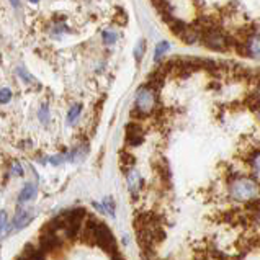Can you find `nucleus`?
<instances>
[{"instance_id":"nucleus-3","label":"nucleus","mask_w":260,"mask_h":260,"mask_svg":"<svg viewBox=\"0 0 260 260\" xmlns=\"http://www.w3.org/2000/svg\"><path fill=\"white\" fill-rule=\"evenodd\" d=\"M157 107V90L149 85H141L135 95V110L133 115L149 116Z\"/></svg>"},{"instance_id":"nucleus-18","label":"nucleus","mask_w":260,"mask_h":260,"mask_svg":"<svg viewBox=\"0 0 260 260\" xmlns=\"http://www.w3.org/2000/svg\"><path fill=\"white\" fill-rule=\"evenodd\" d=\"M144 51H146V40H139L136 44V49H135V59L139 62L141 59L144 56Z\"/></svg>"},{"instance_id":"nucleus-15","label":"nucleus","mask_w":260,"mask_h":260,"mask_svg":"<svg viewBox=\"0 0 260 260\" xmlns=\"http://www.w3.org/2000/svg\"><path fill=\"white\" fill-rule=\"evenodd\" d=\"M116 40H118V35L113 29H105V31L102 33V41L103 44H107V46H113Z\"/></svg>"},{"instance_id":"nucleus-26","label":"nucleus","mask_w":260,"mask_h":260,"mask_svg":"<svg viewBox=\"0 0 260 260\" xmlns=\"http://www.w3.org/2000/svg\"><path fill=\"white\" fill-rule=\"evenodd\" d=\"M10 4H12V7H15V9H17V7L20 5V0H10Z\"/></svg>"},{"instance_id":"nucleus-11","label":"nucleus","mask_w":260,"mask_h":260,"mask_svg":"<svg viewBox=\"0 0 260 260\" xmlns=\"http://www.w3.org/2000/svg\"><path fill=\"white\" fill-rule=\"evenodd\" d=\"M36 195V185L35 183H26L23 188H21L20 195H18V203H26L29 200H33Z\"/></svg>"},{"instance_id":"nucleus-13","label":"nucleus","mask_w":260,"mask_h":260,"mask_svg":"<svg viewBox=\"0 0 260 260\" xmlns=\"http://www.w3.org/2000/svg\"><path fill=\"white\" fill-rule=\"evenodd\" d=\"M80 113H82V103H74V105L69 108L68 113V124L74 126L77 123V120L80 118Z\"/></svg>"},{"instance_id":"nucleus-4","label":"nucleus","mask_w":260,"mask_h":260,"mask_svg":"<svg viewBox=\"0 0 260 260\" xmlns=\"http://www.w3.org/2000/svg\"><path fill=\"white\" fill-rule=\"evenodd\" d=\"M62 221V231L68 239H76V236L82 229V224L87 218V211L84 208H74L59 214Z\"/></svg>"},{"instance_id":"nucleus-10","label":"nucleus","mask_w":260,"mask_h":260,"mask_svg":"<svg viewBox=\"0 0 260 260\" xmlns=\"http://www.w3.org/2000/svg\"><path fill=\"white\" fill-rule=\"evenodd\" d=\"M128 187L133 195H136V193L141 190V187H143V178H141V175L136 172V170H129L128 172Z\"/></svg>"},{"instance_id":"nucleus-8","label":"nucleus","mask_w":260,"mask_h":260,"mask_svg":"<svg viewBox=\"0 0 260 260\" xmlns=\"http://www.w3.org/2000/svg\"><path fill=\"white\" fill-rule=\"evenodd\" d=\"M144 141V131L139 124L129 123L126 126V143L129 146H139Z\"/></svg>"},{"instance_id":"nucleus-7","label":"nucleus","mask_w":260,"mask_h":260,"mask_svg":"<svg viewBox=\"0 0 260 260\" xmlns=\"http://www.w3.org/2000/svg\"><path fill=\"white\" fill-rule=\"evenodd\" d=\"M62 247V239L57 236V231H51L48 228H43L41 229V234H40V249L46 254H53V252L59 250Z\"/></svg>"},{"instance_id":"nucleus-17","label":"nucleus","mask_w":260,"mask_h":260,"mask_svg":"<svg viewBox=\"0 0 260 260\" xmlns=\"http://www.w3.org/2000/svg\"><path fill=\"white\" fill-rule=\"evenodd\" d=\"M12 96H13V93H12L10 88L9 87H2V88H0V105H7V103H10Z\"/></svg>"},{"instance_id":"nucleus-22","label":"nucleus","mask_w":260,"mask_h":260,"mask_svg":"<svg viewBox=\"0 0 260 260\" xmlns=\"http://www.w3.org/2000/svg\"><path fill=\"white\" fill-rule=\"evenodd\" d=\"M17 72H18V77H20L21 80H23L25 84H31L33 80H35V79H33L31 76H29V74H28V72H26L25 69H18Z\"/></svg>"},{"instance_id":"nucleus-6","label":"nucleus","mask_w":260,"mask_h":260,"mask_svg":"<svg viewBox=\"0 0 260 260\" xmlns=\"http://www.w3.org/2000/svg\"><path fill=\"white\" fill-rule=\"evenodd\" d=\"M93 244L100 246L103 250L108 252V254H115V252H118L116 241H115L113 234H111L110 228L102 221H96L95 234H93Z\"/></svg>"},{"instance_id":"nucleus-25","label":"nucleus","mask_w":260,"mask_h":260,"mask_svg":"<svg viewBox=\"0 0 260 260\" xmlns=\"http://www.w3.org/2000/svg\"><path fill=\"white\" fill-rule=\"evenodd\" d=\"M254 111H255V116H257V120H258V123H260V105H258Z\"/></svg>"},{"instance_id":"nucleus-27","label":"nucleus","mask_w":260,"mask_h":260,"mask_svg":"<svg viewBox=\"0 0 260 260\" xmlns=\"http://www.w3.org/2000/svg\"><path fill=\"white\" fill-rule=\"evenodd\" d=\"M29 2H31V4H38L40 0H29Z\"/></svg>"},{"instance_id":"nucleus-20","label":"nucleus","mask_w":260,"mask_h":260,"mask_svg":"<svg viewBox=\"0 0 260 260\" xmlns=\"http://www.w3.org/2000/svg\"><path fill=\"white\" fill-rule=\"evenodd\" d=\"M23 167H21L20 162H13L12 164V169H10V175L13 177H23Z\"/></svg>"},{"instance_id":"nucleus-2","label":"nucleus","mask_w":260,"mask_h":260,"mask_svg":"<svg viewBox=\"0 0 260 260\" xmlns=\"http://www.w3.org/2000/svg\"><path fill=\"white\" fill-rule=\"evenodd\" d=\"M206 49L214 51V53H228L234 48L236 38L231 35H228L218 23L208 26L202 33V41Z\"/></svg>"},{"instance_id":"nucleus-9","label":"nucleus","mask_w":260,"mask_h":260,"mask_svg":"<svg viewBox=\"0 0 260 260\" xmlns=\"http://www.w3.org/2000/svg\"><path fill=\"white\" fill-rule=\"evenodd\" d=\"M36 216V213L31 211V210H18L17 214H15V218L12 221V226L15 231H20V229L26 228L29 222L33 221V218Z\"/></svg>"},{"instance_id":"nucleus-5","label":"nucleus","mask_w":260,"mask_h":260,"mask_svg":"<svg viewBox=\"0 0 260 260\" xmlns=\"http://www.w3.org/2000/svg\"><path fill=\"white\" fill-rule=\"evenodd\" d=\"M233 51H236L239 56L254 59V61H260V31L258 29L252 31L242 41L236 38Z\"/></svg>"},{"instance_id":"nucleus-1","label":"nucleus","mask_w":260,"mask_h":260,"mask_svg":"<svg viewBox=\"0 0 260 260\" xmlns=\"http://www.w3.org/2000/svg\"><path fill=\"white\" fill-rule=\"evenodd\" d=\"M228 191H229V197H231L233 200H236V202L249 203V202H252V200L258 198L260 185L252 177L236 175L229 180Z\"/></svg>"},{"instance_id":"nucleus-14","label":"nucleus","mask_w":260,"mask_h":260,"mask_svg":"<svg viewBox=\"0 0 260 260\" xmlns=\"http://www.w3.org/2000/svg\"><path fill=\"white\" fill-rule=\"evenodd\" d=\"M249 164L254 169V172L260 174V149L249 152Z\"/></svg>"},{"instance_id":"nucleus-21","label":"nucleus","mask_w":260,"mask_h":260,"mask_svg":"<svg viewBox=\"0 0 260 260\" xmlns=\"http://www.w3.org/2000/svg\"><path fill=\"white\" fill-rule=\"evenodd\" d=\"M103 208L108 211V214H111V216H115V202L111 200L110 197L103 200Z\"/></svg>"},{"instance_id":"nucleus-12","label":"nucleus","mask_w":260,"mask_h":260,"mask_svg":"<svg viewBox=\"0 0 260 260\" xmlns=\"http://www.w3.org/2000/svg\"><path fill=\"white\" fill-rule=\"evenodd\" d=\"M169 49H170V43L169 41H159L157 44H155V48H154V61L160 62V59L169 53Z\"/></svg>"},{"instance_id":"nucleus-23","label":"nucleus","mask_w":260,"mask_h":260,"mask_svg":"<svg viewBox=\"0 0 260 260\" xmlns=\"http://www.w3.org/2000/svg\"><path fill=\"white\" fill-rule=\"evenodd\" d=\"M7 226H9V218H7V213L0 211V234L5 231Z\"/></svg>"},{"instance_id":"nucleus-16","label":"nucleus","mask_w":260,"mask_h":260,"mask_svg":"<svg viewBox=\"0 0 260 260\" xmlns=\"http://www.w3.org/2000/svg\"><path fill=\"white\" fill-rule=\"evenodd\" d=\"M38 120L43 123V124H48L49 123V107L46 103H43L38 110Z\"/></svg>"},{"instance_id":"nucleus-19","label":"nucleus","mask_w":260,"mask_h":260,"mask_svg":"<svg viewBox=\"0 0 260 260\" xmlns=\"http://www.w3.org/2000/svg\"><path fill=\"white\" fill-rule=\"evenodd\" d=\"M121 166L124 167L126 166V169H131L133 166H135V157H133L131 154H128V152H123L121 154Z\"/></svg>"},{"instance_id":"nucleus-24","label":"nucleus","mask_w":260,"mask_h":260,"mask_svg":"<svg viewBox=\"0 0 260 260\" xmlns=\"http://www.w3.org/2000/svg\"><path fill=\"white\" fill-rule=\"evenodd\" d=\"M111 260H124V258L121 257L120 252H115V254H111Z\"/></svg>"}]
</instances>
